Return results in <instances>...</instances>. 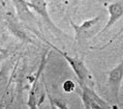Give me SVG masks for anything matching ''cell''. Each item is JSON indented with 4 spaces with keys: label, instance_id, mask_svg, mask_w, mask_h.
<instances>
[{
    "label": "cell",
    "instance_id": "cell-3",
    "mask_svg": "<svg viewBox=\"0 0 123 109\" xmlns=\"http://www.w3.org/2000/svg\"><path fill=\"white\" fill-rule=\"evenodd\" d=\"M28 5L33 12H35L37 15L43 19V21L46 23V25L48 26V28L52 31V33H54V34L57 35L58 37H60L61 35L68 37V35L65 34V33L53 22V20L50 16V13L48 12V3L46 0H29Z\"/></svg>",
    "mask_w": 123,
    "mask_h": 109
},
{
    "label": "cell",
    "instance_id": "cell-13",
    "mask_svg": "<svg viewBox=\"0 0 123 109\" xmlns=\"http://www.w3.org/2000/svg\"><path fill=\"white\" fill-rule=\"evenodd\" d=\"M80 1H81V0H73V3H71V4H73L74 6H76Z\"/></svg>",
    "mask_w": 123,
    "mask_h": 109
},
{
    "label": "cell",
    "instance_id": "cell-11",
    "mask_svg": "<svg viewBox=\"0 0 123 109\" xmlns=\"http://www.w3.org/2000/svg\"><path fill=\"white\" fill-rule=\"evenodd\" d=\"M76 87H77L76 83H74L73 80H66V81H64L62 84L63 90L67 94H70V93H73V91H74L76 90Z\"/></svg>",
    "mask_w": 123,
    "mask_h": 109
},
{
    "label": "cell",
    "instance_id": "cell-7",
    "mask_svg": "<svg viewBox=\"0 0 123 109\" xmlns=\"http://www.w3.org/2000/svg\"><path fill=\"white\" fill-rule=\"evenodd\" d=\"M105 6H107L110 18H109V21L107 22V24L101 28L99 33H98V35H101L102 33L107 32L113 25H115L116 23L118 22L119 19L123 17V2H121V1L113 2V3L105 4Z\"/></svg>",
    "mask_w": 123,
    "mask_h": 109
},
{
    "label": "cell",
    "instance_id": "cell-12",
    "mask_svg": "<svg viewBox=\"0 0 123 109\" xmlns=\"http://www.w3.org/2000/svg\"><path fill=\"white\" fill-rule=\"evenodd\" d=\"M7 57H8V50L3 49L0 47V61L4 60L5 58H7Z\"/></svg>",
    "mask_w": 123,
    "mask_h": 109
},
{
    "label": "cell",
    "instance_id": "cell-4",
    "mask_svg": "<svg viewBox=\"0 0 123 109\" xmlns=\"http://www.w3.org/2000/svg\"><path fill=\"white\" fill-rule=\"evenodd\" d=\"M123 81V59L108 73V86L112 99L116 104H119V93Z\"/></svg>",
    "mask_w": 123,
    "mask_h": 109
},
{
    "label": "cell",
    "instance_id": "cell-9",
    "mask_svg": "<svg viewBox=\"0 0 123 109\" xmlns=\"http://www.w3.org/2000/svg\"><path fill=\"white\" fill-rule=\"evenodd\" d=\"M76 91L79 95V97L81 98V101H82V103H83L84 108H86V109H100L99 105L95 102L94 99L92 98L85 89H83V88L80 87V86H77Z\"/></svg>",
    "mask_w": 123,
    "mask_h": 109
},
{
    "label": "cell",
    "instance_id": "cell-1",
    "mask_svg": "<svg viewBox=\"0 0 123 109\" xmlns=\"http://www.w3.org/2000/svg\"><path fill=\"white\" fill-rule=\"evenodd\" d=\"M46 42H47L48 45L52 47L55 51H57V52L67 61V63L69 64L71 70L74 71V75L77 76V79H78L79 83H83V84L88 85V86L94 87V84H95L94 83V78H93V76H92V74L89 71V69L87 68L86 63L84 62V60H82L81 58H79V57H77V56L68 55L67 53L61 51L60 49H58L55 45L51 44L50 42H48V41H46Z\"/></svg>",
    "mask_w": 123,
    "mask_h": 109
},
{
    "label": "cell",
    "instance_id": "cell-10",
    "mask_svg": "<svg viewBox=\"0 0 123 109\" xmlns=\"http://www.w3.org/2000/svg\"><path fill=\"white\" fill-rule=\"evenodd\" d=\"M47 87V85H46ZM47 96L50 100V104H51V108H59V109H68V106L64 103V102H61L59 100H56V99H53L52 96L50 95L49 90H48V87H47Z\"/></svg>",
    "mask_w": 123,
    "mask_h": 109
},
{
    "label": "cell",
    "instance_id": "cell-6",
    "mask_svg": "<svg viewBox=\"0 0 123 109\" xmlns=\"http://www.w3.org/2000/svg\"><path fill=\"white\" fill-rule=\"evenodd\" d=\"M15 6L17 17L20 21H22L25 26H32L36 22V18L33 15L32 9L29 7L28 1L26 0H11Z\"/></svg>",
    "mask_w": 123,
    "mask_h": 109
},
{
    "label": "cell",
    "instance_id": "cell-8",
    "mask_svg": "<svg viewBox=\"0 0 123 109\" xmlns=\"http://www.w3.org/2000/svg\"><path fill=\"white\" fill-rule=\"evenodd\" d=\"M12 60L6 59L0 68V95H4L11 83V72L12 70Z\"/></svg>",
    "mask_w": 123,
    "mask_h": 109
},
{
    "label": "cell",
    "instance_id": "cell-5",
    "mask_svg": "<svg viewBox=\"0 0 123 109\" xmlns=\"http://www.w3.org/2000/svg\"><path fill=\"white\" fill-rule=\"evenodd\" d=\"M6 26H7V29L9 30V32L16 37L19 41L25 43V44H34L33 40L28 35V33L26 32L25 28L21 22H20L19 19H17L15 16L12 15V14H7L6 15Z\"/></svg>",
    "mask_w": 123,
    "mask_h": 109
},
{
    "label": "cell",
    "instance_id": "cell-2",
    "mask_svg": "<svg viewBox=\"0 0 123 109\" xmlns=\"http://www.w3.org/2000/svg\"><path fill=\"white\" fill-rule=\"evenodd\" d=\"M102 18V15L96 16L92 19L85 20L80 25L74 23V21H70V25L74 30V40L79 43H85L98 35Z\"/></svg>",
    "mask_w": 123,
    "mask_h": 109
}]
</instances>
